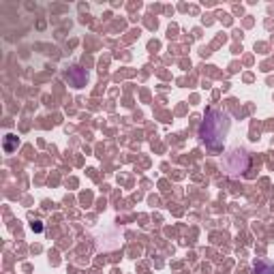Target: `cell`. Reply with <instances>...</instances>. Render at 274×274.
Wrapping results in <instances>:
<instances>
[{
	"label": "cell",
	"mask_w": 274,
	"mask_h": 274,
	"mask_svg": "<svg viewBox=\"0 0 274 274\" xmlns=\"http://www.w3.org/2000/svg\"><path fill=\"white\" fill-rule=\"evenodd\" d=\"M227 129H229V116L219 110H210L206 114V120L201 122L199 137L208 148H219Z\"/></svg>",
	"instance_id": "6da1fadb"
},
{
	"label": "cell",
	"mask_w": 274,
	"mask_h": 274,
	"mask_svg": "<svg viewBox=\"0 0 274 274\" xmlns=\"http://www.w3.org/2000/svg\"><path fill=\"white\" fill-rule=\"evenodd\" d=\"M67 79H71L75 86H81V84H84V81L88 79V75H86V73H81V71H79L77 67H73V69H71L69 73H67Z\"/></svg>",
	"instance_id": "7a4b0ae2"
},
{
	"label": "cell",
	"mask_w": 274,
	"mask_h": 274,
	"mask_svg": "<svg viewBox=\"0 0 274 274\" xmlns=\"http://www.w3.org/2000/svg\"><path fill=\"white\" fill-rule=\"evenodd\" d=\"M253 270H255V274H274V266L268 264V261H255Z\"/></svg>",
	"instance_id": "3957f363"
},
{
	"label": "cell",
	"mask_w": 274,
	"mask_h": 274,
	"mask_svg": "<svg viewBox=\"0 0 274 274\" xmlns=\"http://www.w3.org/2000/svg\"><path fill=\"white\" fill-rule=\"evenodd\" d=\"M15 141H17V137H13V135H7V139H5V148L11 152V150H13V144H15Z\"/></svg>",
	"instance_id": "277c9868"
}]
</instances>
